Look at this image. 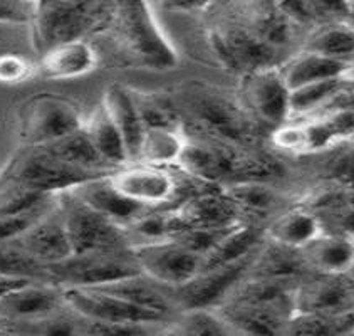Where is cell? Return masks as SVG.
Here are the masks:
<instances>
[{
    "mask_svg": "<svg viewBox=\"0 0 354 336\" xmlns=\"http://www.w3.org/2000/svg\"><path fill=\"white\" fill-rule=\"evenodd\" d=\"M103 33L129 64L149 71H170L178 53L163 33L151 3L113 2Z\"/></svg>",
    "mask_w": 354,
    "mask_h": 336,
    "instance_id": "277c9868",
    "label": "cell"
},
{
    "mask_svg": "<svg viewBox=\"0 0 354 336\" xmlns=\"http://www.w3.org/2000/svg\"><path fill=\"white\" fill-rule=\"evenodd\" d=\"M115 188L147 211H171L183 200L210 185L192 179L176 165L135 161L109 175Z\"/></svg>",
    "mask_w": 354,
    "mask_h": 336,
    "instance_id": "5b68a950",
    "label": "cell"
},
{
    "mask_svg": "<svg viewBox=\"0 0 354 336\" xmlns=\"http://www.w3.org/2000/svg\"><path fill=\"white\" fill-rule=\"evenodd\" d=\"M173 100L182 114L185 133L257 148L261 126L243 109L237 94L232 96L215 86L192 82Z\"/></svg>",
    "mask_w": 354,
    "mask_h": 336,
    "instance_id": "7a4b0ae2",
    "label": "cell"
},
{
    "mask_svg": "<svg viewBox=\"0 0 354 336\" xmlns=\"http://www.w3.org/2000/svg\"><path fill=\"white\" fill-rule=\"evenodd\" d=\"M296 284L247 278L215 308L234 336H281L296 315Z\"/></svg>",
    "mask_w": 354,
    "mask_h": 336,
    "instance_id": "3957f363",
    "label": "cell"
},
{
    "mask_svg": "<svg viewBox=\"0 0 354 336\" xmlns=\"http://www.w3.org/2000/svg\"><path fill=\"white\" fill-rule=\"evenodd\" d=\"M97 177L104 175H93L73 167L44 146H37V148H27L26 153L12 163L7 182H14L47 195H56L59 192L71 191Z\"/></svg>",
    "mask_w": 354,
    "mask_h": 336,
    "instance_id": "7c38bea8",
    "label": "cell"
},
{
    "mask_svg": "<svg viewBox=\"0 0 354 336\" xmlns=\"http://www.w3.org/2000/svg\"><path fill=\"white\" fill-rule=\"evenodd\" d=\"M97 290L111 292V294L135 304L141 310L160 316L167 323H171L180 315L173 290L156 283L155 279L148 278L143 272L131 276V278L116 281V283L106 284V286H100Z\"/></svg>",
    "mask_w": 354,
    "mask_h": 336,
    "instance_id": "ffe728a7",
    "label": "cell"
},
{
    "mask_svg": "<svg viewBox=\"0 0 354 336\" xmlns=\"http://www.w3.org/2000/svg\"><path fill=\"white\" fill-rule=\"evenodd\" d=\"M346 79L348 78L329 79V81L314 82V85L290 91V114H292L290 120L292 118H304L319 112L322 106L341 89Z\"/></svg>",
    "mask_w": 354,
    "mask_h": 336,
    "instance_id": "e575fe53",
    "label": "cell"
},
{
    "mask_svg": "<svg viewBox=\"0 0 354 336\" xmlns=\"http://www.w3.org/2000/svg\"><path fill=\"white\" fill-rule=\"evenodd\" d=\"M290 19L301 27H314L329 22L346 21L348 2H326V0H292L279 2Z\"/></svg>",
    "mask_w": 354,
    "mask_h": 336,
    "instance_id": "d6a6232c",
    "label": "cell"
},
{
    "mask_svg": "<svg viewBox=\"0 0 354 336\" xmlns=\"http://www.w3.org/2000/svg\"><path fill=\"white\" fill-rule=\"evenodd\" d=\"M346 22L351 24L354 27V2H348V15H346Z\"/></svg>",
    "mask_w": 354,
    "mask_h": 336,
    "instance_id": "ab89813d",
    "label": "cell"
},
{
    "mask_svg": "<svg viewBox=\"0 0 354 336\" xmlns=\"http://www.w3.org/2000/svg\"><path fill=\"white\" fill-rule=\"evenodd\" d=\"M240 105L261 130L270 133L290 120V89L287 88L281 67H266L240 76L237 91Z\"/></svg>",
    "mask_w": 354,
    "mask_h": 336,
    "instance_id": "8fae6325",
    "label": "cell"
},
{
    "mask_svg": "<svg viewBox=\"0 0 354 336\" xmlns=\"http://www.w3.org/2000/svg\"><path fill=\"white\" fill-rule=\"evenodd\" d=\"M35 279H27V278H15V276H6L0 274V298H3L6 294H9L10 291L17 290V288L24 286L27 283H32Z\"/></svg>",
    "mask_w": 354,
    "mask_h": 336,
    "instance_id": "f35d334b",
    "label": "cell"
},
{
    "mask_svg": "<svg viewBox=\"0 0 354 336\" xmlns=\"http://www.w3.org/2000/svg\"><path fill=\"white\" fill-rule=\"evenodd\" d=\"M97 66V53L89 41L59 46L41 56V71L49 79H74L91 73Z\"/></svg>",
    "mask_w": 354,
    "mask_h": 336,
    "instance_id": "83f0119b",
    "label": "cell"
},
{
    "mask_svg": "<svg viewBox=\"0 0 354 336\" xmlns=\"http://www.w3.org/2000/svg\"><path fill=\"white\" fill-rule=\"evenodd\" d=\"M86 118L73 101L57 94H39L21 114V138L27 148L47 146L84 128Z\"/></svg>",
    "mask_w": 354,
    "mask_h": 336,
    "instance_id": "9c48e42d",
    "label": "cell"
},
{
    "mask_svg": "<svg viewBox=\"0 0 354 336\" xmlns=\"http://www.w3.org/2000/svg\"><path fill=\"white\" fill-rule=\"evenodd\" d=\"M319 234H322V229L317 217L301 204L279 212L263 227V237L267 240L290 249H302Z\"/></svg>",
    "mask_w": 354,
    "mask_h": 336,
    "instance_id": "cb8c5ba5",
    "label": "cell"
},
{
    "mask_svg": "<svg viewBox=\"0 0 354 336\" xmlns=\"http://www.w3.org/2000/svg\"><path fill=\"white\" fill-rule=\"evenodd\" d=\"M220 188L234 202L242 219L249 222L259 224L277 205V193L270 187V182H240Z\"/></svg>",
    "mask_w": 354,
    "mask_h": 336,
    "instance_id": "4dcf8cb0",
    "label": "cell"
},
{
    "mask_svg": "<svg viewBox=\"0 0 354 336\" xmlns=\"http://www.w3.org/2000/svg\"><path fill=\"white\" fill-rule=\"evenodd\" d=\"M349 78H354V62H353V66H351V74H349Z\"/></svg>",
    "mask_w": 354,
    "mask_h": 336,
    "instance_id": "b9f144b4",
    "label": "cell"
},
{
    "mask_svg": "<svg viewBox=\"0 0 354 336\" xmlns=\"http://www.w3.org/2000/svg\"><path fill=\"white\" fill-rule=\"evenodd\" d=\"M309 272L343 274L354 266L353 240L333 234H319L308 246L299 249Z\"/></svg>",
    "mask_w": 354,
    "mask_h": 336,
    "instance_id": "484cf974",
    "label": "cell"
},
{
    "mask_svg": "<svg viewBox=\"0 0 354 336\" xmlns=\"http://www.w3.org/2000/svg\"><path fill=\"white\" fill-rule=\"evenodd\" d=\"M14 240L30 258L44 266L46 271L49 266L62 263L73 256L69 237L56 207V197L53 207Z\"/></svg>",
    "mask_w": 354,
    "mask_h": 336,
    "instance_id": "d6986e66",
    "label": "cell"
},
{
    "mask_svg": "<svg viewBox=\"0 0 354 336\" xmlns=\"http://www.w3.org/2000/svg\"><path fill=\"white\" fill-rule=\"evenodd\" d=\"M64 306L61 288L47 281H32L0 298V330L15 336Z\"/></svg>",
    "mask_w": 354,
    "mask_h": 336,
    "instance_id": "4fadbf2b",
    "label": "cell"
},
{
    "mask_svg": "<svg viewBox=\"0 0 354 336\" xmlns=\"http://www.w3.org/2000/svg\"><path fill=\"white\" fill-rule=\"evenodd\" d=\"M113 2H34L30 21L34 46L46 54L59 46L88 41V35L103 33Z\"/></svg>",
    "mask_w": 354,
    "mask_h": 336,
    "instance_id": "8992f818",
    "label": "cell"
},
{
    "mask_svg": "<svg viewBox=\"0 0 354 336\" xmlns=\"http://www.w3.org/2000/svg\"><path fill=\"white\" fill-rule=\"evenodd\" d=\"M141 267L131 249L100 254L71 256L47 267V281L59 288H100L140 274Z\"/></svg>",
    "mask_w": 354,
    "mask_h": 336,
    "instance_id": "30bf717a",
    "label": "cell"
},
{
    "mask_svg": "<svg viewBox=\"0 0 354 336\" xmlns=\"http://www.w3.org/2000/svg\"><path fill=\"white\" fill-rule=\"evenodd\" d=\"M84 130L106 167L118 170L129 163L123 136L103 101L86 118Z\"/></svg>",
    "mask_w": 354,
    "mask_h": 336,
    "instance_id": "4316f807",
    "label": "cell"
},
{
    "mask_svg": "<svg viewBox=\"0 0 354 336\" xmlns=\"http://www.w3.org/2000/svg\"><path fill=\"white\" fill-rule=\"evenodd\" d=\"M301 51L319 56L354 62V27L346 21L322 24L304 34Z\"/></svg>",
    "mask_w": 354,
    "mask_h": 336,
    "instance_id": "f1b7e54d",
    "label": "cell"
},
{
    "mask_svg": "<svg viewBox=\"0 0 354 336\" xmlns=\"http://www.w3.org/2000/svg\"><path fill=\"white\" fill-rule=\"evenodd\" d=\"M235 12L255 37L284 62L301 51V26L287 15L279 2L235 3Z\"/></svg>",
    "mask_w": 354,
    "mask_h": 336,
    "instance_id": "9a60e30c",
    "label": "cell"
},
{
    "mask_svg": "<svg viewBox=\"0 0 354 336\" xmlns=\"http://www.w3.org/2000/svg\"><path fill=\"white\" fill-rule=\"evenodd\" d=\"M281 336H354V311L343 315H294Z\"/></svg>",
    "mask_w": 354,
    "mask_h": 336,
    "instance_id": "1f68e13d",
    "label": "cell"
},
{
    "mask_svg": "<svg viewBox=\"0 0 354 336\" xmlns=\"http://www.w3.org/2000/svg\"><path fill=\"white\" fill-rule=\"evenodd\" d=\"M158 328L155 325H124L81 318V336H156Z\"/></svg>",
    "mask_w": 354,
    "mask_h": 336,
    "instance_id": "d590c367",
    "label": "cell"
},
{
    "mask_svg": "<svg viewBox=\"0 0 354 336\" xmlns=\"http://www.w3.org/2000/svg\"><path fill=\"white\" fill-rule=\"evenodd\" d=\"M353 240V247H354V239H351Z\"/></svg>",
    "mask_w": 354,
    "mask_h": 336,
    "instance_id": "7bdbcfd3",
    "label": "cell"
},
{
    "mask_svg": "<svg viewBox=\"0 0 354 336\" xmlns=\"http://www.w3.org/2000/svg\"><path fill=\"white\" fill-rule=\"evenodd\" d=\"M30 21V3L0 0V22L22 24Z\"/></svg>",
    "mask_w": 354,
    "mask_h": 336,
    "instance_id": "74e56055",
    "label": "cell"
},
{
    "mask_svg": "<svg viewBox=\"0 0 354 336\" xmlns=\"http://www.w3.org/2000/svg\"><path fill=\"white\" fill-rule=\"evenodd\" d=\"M255 252L237 263L200 271L185 286L173 290L180 313L194 310H215L247 274Z\"/></svg>",
    "mask_w": 354,
    "mask_h": 336,
    "instance_id": "ac0fdd59",
    "label": "cell"
},
{
    "mask_svg": "<svg viewBox=\"0 0 354 336\" xmlns=\"http://www.w3.org/2000/svg\"><path fill=\"white\" fill-rule=\"evenodd\" d=\"M167 336H234L214 310L183 311L170 323Z\"/></svg>",
    "mask_w": 354,
    "mask_h": 336,
    "instance_id": "836d02e7",
    "label": "cell"
},
{
    "mask_svg": "<svg viewBox=\"0 0 354 336\" xmlns=\"http://www.w3.org/2000/svg\"><path fill=\"white\" fill-rule=\"evenodd\" d=\"M30 71H32V66L26 59L10 56V54L0 56V82H7V85L21 82L30 76Z\"/></svg>",
    "mask_w": 354,
    "mask_h": 336,
    "instance_id": "8d00e7d4",
    "label": "cell"
},
{
    "mask_svg": "<svg viewBox=\"0 0 354 336\" xmlns=\"http://www.w3.org/2000/svg\"><path fill=\"white\" fill-rule=\"evenodd\" d=\"M143 274L156 283L178 290L200 272L202 258L173 239L153 240L131 246Z\"/></svg>",
    "mask_w": 354,
    "mask_h": 336,
    "instance_id": "5bb4252c",
    "label": "cell"
},
{
    "mask_svg": "<svg viewBox=\"0 0 354 336\" xmlns=\"http://www.w3.org/2000/svg\"><path fill=\"white\" fill-rule=\"evenodd\" d=\"M207 44L218 64L223 66V69L237 73L239 76L282 64L281 59L255 37L237 12L218 19L210 26Z\"/></svg>",
    "mask_w": 354,
    "mask_h": 336,
    "instance_id": "ba28073f",
    "label": "cell"
},
{
    "mask_svg": "<svg viewBox=\"0 0 354 336\" xmlns=\"http://www.w3.org/2000/svg\"><path fill=\"white\" fill-rule=\"evenodd\" d=\"M56 207L69 237L73 256L131 249L128 232L121 225L94 211L73 191L56 193Z\"/></svg>",
    "mask_w": 354,
    "mask_h": 336,
    "instance_id": "52a82bcc",
    "label": "cell"
},
{
    "mask_svg": "<svg viewBox=\"0 0 354 336\" xmlns=\"http://www.w3.org/2000/svg\"><path fill=\"white\" fill-rule=\"evenodd\" d=\"M66 306L81 318L124 325H170L160 316L97 288H61Z\"/></svg>",
    "mask_w": 354,
    "mask_h": 336,
    "instance_id": "2e32d148",
    "label": "cell"
},
{
    "mask_svg": "<svg viewBox=\"0 0 354 336\" xmlns=\"http://www.w3.org/2000/svg\"><path fill=\"white\" fill-rule=\"evenodd\" d=\"M109 175L88 180L84 184L77 185V187L71 188V191L76 193L82 202H86L89 207L103 213L104 217L121 225L126 231L129 225L136 222L141 215H145L149 211L121 195L109 180Z\"/></svg>",
    "mask_w": 354,
    "mask_h": 336,
    "instance_id": "44dd1931",
    "label": "cell"
},
{
    "mask_svg": "<svg viewBox=\"0 0 354 336\" xmlns=\"http://www.w3.org/2000/svg\"><path fill=\"white\" fill-rule=\"evenodd\" d=\"M351 66L353 64L344 61H336V59L319 56V54L297 51L279 67H281V74L284 78L287 88L294 91L302 88V86L314 85V82L349 78Z\"/></svg>",
    "mask_w": 354,
    "mask_h": 336,
    "instance_id": "603a6c76",
    "label": "cell"
},
{
    "mask_svg": "<svg viewBox=\"0 0 354 336\" xmlns=\"http://www.w3.org/2000/svg\"><path fill=\"white\" fill-rule=\"evenodd\" d=\"M131 94L138 113H140L145 133L163 132V130H168V132L183 130L182 114H180L173 96L138 89H131Z\"/></svg>",
    "mask_w": 354,
    "mask_h": 336,
    "instance_id": "f546056e",
    "label": "cell"
},
{
    "mask_svg": "<svg viewBox=\"0 0 354 336\" xmlns=\"http://www.w3.org/2000/svg\"><path fill=\"white\" fill-rule=\"evenodd\" d=\"M106 109H108L111 118L123 136L126 152H128L129 163L138 161L141 152V143H143V123H141L140 113H138L135 100H133L131 89L124 86L113 85L104 91L103 100Z\"/></svg>",
    "mask_w": 354,
    "mask_h": 336,
    "instance_id": "d4e9b609",
    "label": "cell"
},
{
    "mask_svg": "<svg viewBox=\"0 0 354 336\" xmlns=\"http://www.w3.org/2000/svg\"><path fill=\"white\" fill-rule=\"evenodd\" d=\"M296 315H343L354 311V278L310 272L294 290Z\"/></svg>",
    "mask_w": 354,
    "mask_h": 336,
    "instance_id": "e0dca14e",
    "label": "cell"
},
{
    "mask_svg": "<svg viewBox=\"0 0 354 336\" xmlns=\"http://www.w3.org/2000/svg\"><path fill=\"white\" fill-rule=\"evenodd\" d=\"M176 167L192 179L218 188L240 182H270L284 177L281 161L259 148L223 143L188 133H185Z\"/></svg>",
    "mask_w": 354,
    "mask_h": 336,
    "instance_id": "6da1fadb",
    "label": "cell"
},
{
    "mask_svg": "<svg viewBox=\"0 0 354 336\" xmlns=\"http://www.w3.org/2000/svg\"><path fill=\"white\" fill-rule=\"evenodd\" d=\"M308 274L310 272L299 249L279 246L263 237V242L255 252L245 276L255 279L297 284Z\"/></svg>",
    "mask_w": 354,
    "mask_h": 336,
    "instance_id": "7402d4cb",
    "label": "cell"
},
{
    "mask_svg": "<svg viewBox=\"0 0 354 336\" xmlns=\"http://www.w3.org/2000/svg\"><path fill=\"white\" fill-rule=\"evenodd\" d=\"M0 336H10L9 333H7V331H3V330H0Z\"/></svg>",
    "mask_w": 354,
    "mask_h": 336,
    "instance_id": "60d3db41",
    "label": "cell"
}]
</instances>
